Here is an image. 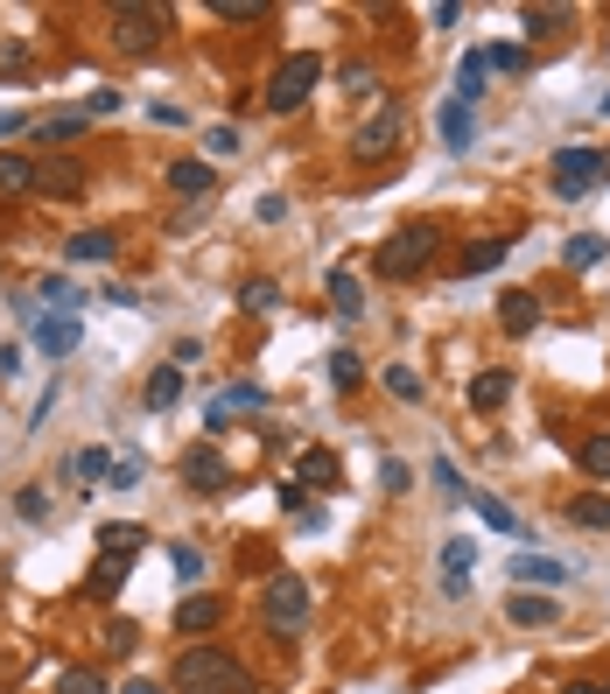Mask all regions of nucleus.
Returning <instances> with one entry per match:
<instances>
[{"instance_id":"f257e3e1","label":"nucleus","mask_w":610,"mask_h":694,"mask_svg":"<svg viewBox=\"0 0 610 694\" xmlns=\"http://www.w3.org/2000/svg\"><path fill=\"white\" fill-rule=\"evenodd\" d=\"M176 687L183 694H253V673L225 646H183L176 652Z\"/></svg>"},{"instance_id":"f03ea898","label":"nucleus","mask_w":610,"mask_h":694,"mask_svg":"<svg viewBox=\"0 0 610 694\" xmlns=\"http://www.w3.org/2000/svg\"><path fill=\"white\" fill-rule=\"evenodd\" d=\"M435 253H443V225H435V218H414V225H400L393 239L379 246L372 267H379L386 281H414V274H428Z\"/></svg>"},{"instance_id":"7ed1b4c3","label":"nucleus","mask_w":610,"mask_h":694,"mask_svg":"<svg viewBox=\"0 0 610 694\" xmlns=\"http://www.w3.org/2000/svg\"><path fill=\"white\" fill-rule=\"evenodd\" d=\"M316 85H323V56L316 50H295V56H281V71H274V85L260 91V106L266 112H295Z\"/></svg>"},{"instance_id":"20e7f679","label":"nucleus","mask_w":610,"mask_h":694,"mask_svg":"<svg viewBox=\"0 0 610 694\" xmlns=\"http://www.w3.org/2000/svg\"><path fill=\"white\" fill-rule=\"evenodd\" d=\"M260 617H266V631L295 639V631L309 625V583H302V575H274V583L260 589Z\"/></svg>"},{"instance_id":"39448f33","label":"nucleus","mask_w":610,"mask_h":694,"mask_svg":"<svg viewBox=\"0 0 610 694\" xmlns=\"http://www.w3.org/2000/svg\"><path fill=\"white\" fill-rule=\"evenodd\" d=\"M162 35H168V8H133V0L112 8V43H120L127 56H155Z\"/></svg>"},{"instance_id":"423d86ee","label":"nucleus","mask_w":610,"mask_h":694,"mask_svg":"<svg viewBox=\"0 0 610 694\" xmlns=\"http://www.w3.org/2000/svg\"><path fill=\"white\" fill-rule=\"evenodd\" d=\"M597 176H603V154L597 148H555V197L562 204H582Z\"/></svg>"},{"instance_id":"0eeeda50","label":"nucleus","mask_w":610,"mask_h":694,"mask_svg":"<svg viewBox=\"0 0 610 694\" xmlns=\"http://www.w3.org/2000/svg\"><path fill=\"white\" fill-rule=\"evenodd\" d=\"M400 133H407V112H400V106H386V112H372V120L366 127H358V141H351V154H358V162H386V154H400Z\"/></svg>"},{"instance_id":"6e6552de","label":"nucleus","mask_w":610,"mask_h":694,"mask_svg":"<svg viewBox=\"0 0 610 694\" xmlns=\"http://www.w3.org/2000/svg\"><path fill=\"white\" fill-rule=\"evenodd\" d=\"M266 408V386L260 379H239V386H225V393H211L204 400V429H232V414H260Z\"/></svg>"},{"instance_id":"1a4fd4ad","label":"nucleus","mask_w":610,"mask_h":694,"mask_svg":"<svg viewBox=\"0 0 610 694\" xmlns=\"http://www.w3.org/2000/svg\"><path fill=\"white\" fill-rule=\"evenodd\" d=\"M183 485H189V491H225V485H232V470H225V456L211 449V442L183 449Z\"/></svg>"},{"instance_id":"9d476101","label":"nucleus","mask_w":610,"mask_h":694,"mask_svg":"<svg viewBox=\"0 0 610 694\" xmlns=\"http://www.w3.org/2000/svg\"><path fill=\"white\" fill-rule=\"evenodd\" d=\"M29 337H35V351H43V358H70V351L85 344V323H78V316H43Z\"/></svg>"},{"instance_id":"9b49d317","label":"nucleus","mask_w":610,"mask_h":694,"mask_svg":"<svg viewBox=\"0 0 610 694\" xmlns=\"http://www.w3.org/2000/svg\"><path fill=\"white\" fill-rule=\"evenodd\" d=\"M85 162H70V154H50V162H43V183H35V189H43V197H56V204H70V197H85Z\"/></svg>"},{"instance_id":"f8f14e48","label":"nucleus","mask_w":610,"mask_h":694,"mask_svg":"<svg viewBox=\"0 0 610 694\" xmlns=\"http://www.w3.org/2000/svg\"><path fill=\"white\" fill-rule=\"evenodd\" d=\"M218 617H225V596L197 589V596H183V604H176V631H183V639H204V631H218Z\"/></svg>"},{"instance_id":"ddd939ff","label":"nucleus","mask_w":610,"mask_h":694,"mask_svg":"<svg viewBox=\"0 0 610 694\" xmlns=\"http://www.w3.org/2000/svg\"><path fill=\"white\" fill-rule=\"evenodd\" d=\"M505 617H512V625H526V631H541V625H555V617H562V596L512 589V596H505Z\"/></svg>"},{"instance_id":"4468645a","label":"nucleus","mask_w":610,"mask_h":694,"mask_svg":"<svg viewBox=\"0 0 610 694\" xmlns=\"http://www.w3.org/2000/svg\"><path fill=\"white\" fill-rule=\"evenodd\" d=\"M505 260H512V246H505V239H470L464 253H456V274H464V281H478V274H499Z\"/></svg>"},{"instance_id":"2eb2a0df","label":"nucleus","mask_w":610,"mask_h":694,"mask_svg":"<svg viewBox=\"0 0 610 694\" xmlns=\"http://www.w3.org/2000/svg\"><path fill=\"white\" fill-rule=\"evenodd\" d=\"M499 323H505L512 337H533V330H541V295H526V288H505V295H499Z\"/></svg>"},{"instance_id":"dca6fc26","label":"nucleus","mask_w":610,"mask_h":694,"mask_svg":"<svg viewBox=\"0 0 610 694\" xmlns=\"http://www.w3.org/2000/svg\"><path fill=\"white\" fill-rule=\"evenodd\" d=\"M127 568H133V554H99V568L85 575V596H91V604H112L120 583H127Z\"/></svg>"},{"instance_id":"f3484780","label":"nucleus","mask_w":610,"mask_h":694,"mask_svg":"<svg viewBox=\"0 0 610 694\" xmlns=\"http://www.w3.org/2000/svg\"><path fill=\"white\" fill-rule=\"evenodd\" d=\"M141 400H148V414H168V408L183 400V365H162V372H148Z\"/></svg>"},{"instance_id":"a211bd4d","label":"nucleus","mask_w":610,"mask_h":694,"mask_svg":"<svg viewBox=\"0 0 610 694\" xmlns=\"http://www.w3.org/2000/svg\"><path fill=\"white\" fill-rule=\"evenodd\" d=\"M162 183L176 189V197H204V189L218 183V169H211V162H168V169H162Z\"/></svg>"},{"instance_id":"6ab92c4d","label":"nucleus","mask_w":610,"mask_h":694,"mask_svg":"<svg viewBox=\"0 0 610 694\" xmlns=\"http://www.w3.org/2000/svg\"><path fill=\"white\" fill-rule=\"evenodd\" d=\"M112 253H120V239H112V231H78V239L64 246V260H70V267H106Z\"/></svg>"},{"instance_id":"aec40b11","label":"nucleus","mask_w":610,"mask_h":694,"mask_svg":"<svg viewBox=\"0 0 610 694\" xmlns=\"http://www.w3.org/2000/svg\"><path fill=\"white\" fill-rule=\"evenodd\" d=\"M484 91H491V64H484V50H470L464 71H456V106H478Z\"/></svg>"},{"instance_id":"412c9836","label":"nucleus","mask_w":610,"mask_h":694,"mask_svg":"<svg viewBox=\"0 0 610 694\" xmlns=\"http://www.w3.org/2000/svg\"><path fill=\"white\" fill-rule=\"evenodd\" d=\"M35 183H43V169L29 154H0V197H29Z\"/></svg>"},{"instance_id":"4be33fe9","label":"nucleus","mask_w":610,"mask_h":694,"mask_svg":"<svg viewBox=\"0 0 610 694\" xmlns=\"http://www.w3.org/2000/svg\"><path fill=\"white\" fill-rule=\"evenodd\" d=\"M435 127H443V148H449V154H464V148H470V133H478L470 106H456V99H449L443 112H435Z\"/></svg>"},{"instance_id":"5701e85b","label":"nucleus","mask_w":610,"mask_h":694,"mask_svg":"<svg viewBox=\"0 0 610 694\" xmlns=\"http://www.w3.org/2000/svg\"><path fill=\"white\" fill-rule=\"evenodd\" d=\"M512 583H568V562H555V554H520V562H512Z\"/></svg>"},{"instance_id":"b1692460","label":"nucleus","mask_w":610,"mask_h":694,"mask_svg":"<svg viewBox=\"0 0 610 694\" xmlns=\"http://www.w3.org/2000/svg\"><path fill=\"white\" fill-rule=\"evenodd\" d=\"M35 302H56V316H78V308H85V295H78V281H70V274H43V281H35Z\"/></svg>"},{"instance_id":"393cba45","label":"nucleus","mask_w":610,"mask_h":694,"mask_svg":"<svg viewBox=\"0 0 610 694\" xmlns=\"http://www.w3.org/2000/svg\"><path fill=\"white\" fill-rule=\"evenodd\" d=\"M505 400H512V372H478V379H470V408H478V414L505 408Z\"/></svg>"},{"instance_id":"a878e982","label":"nucleus","mask_w":610,"mask_h":694,"mask_svg":"<svg viewBox=\"0 0 610 694\" xmlns=\"http://www.w3.org/2000/svg\"><path fill=\"white\" fill-rule=\"evenodd\" d=\"M148 527H133V519H106L99 527V554H141Z\"/></svg>"},{"instance_id":"bb28decb","label":"nucleus","mask_w":610,"mask_h":694,"mask_svg":"<svg viewBox=\"0 0 610 694\" xmlns=\"http://www.w3.org/2000/svg\"><path fill=\"white\" fill-rule=\"evenodd\" d=\"M281 302H288V295H281V281H246V288H239V308H246V316H281Z\"/></svg>"},{"instance_id":"cd10ccee","label":"nucleus","mask_w":610,"mask_h":694,"mask_svg":"<svg viewBox=\"0 0 610 694\" xmlns=\"http://www.w3.org/2000/svg\"><path fill=\"white\" fill-rule=\"evenodd\" d=\"M295 477H302V485H316V491H337V456L330 449H302Z\"/></svg>"},{"instance_id":"c85d7f7f","label":"nucleus","mask_w":610,"mask_h":694,"mask_svg":"<svg viewBox=\"0 0 610 694\" xmlns=\"http://www.w3.org/2000/svg\"><path fill=\"white\" fill-rule=\"evenodd\" d=\"M568 519L589 533H610V498L603 491H582V498H568Z\"/></svg>"},{"instance_id":"c756f323","label":"nucleus","mask_w":610,"mask_h":694,"mask_svg":"<svg viewBox=\"0 0 610 694\" xmlns=\"http://www.w3.org/2000/svg\"><path fill=\"white\" fill-rule=\"evenodd\" d=\"M603 253H610V239H597V231H576V239H568V246H562V260H568V267H576V274H589V267H597Z\"/></svg>"},{"instance_id":"7c9ffc66","label":"nucleus","mask_w":610,"mask_h":694,"mask_svg":"<svg viewBox=\"0 0 610 694\" xmlns=\"http://www.w3.org/2000/svg\"><path fill=\"white\" fill-rule=\"evenodd\" d=\"M330 302H337V316H366V295H358V274H351V267H337V274H330Z\"/></svg>"},{"instance_id":"2f4dec72","label":"nucleus","mask_w":610,"mask_h":694,"mask_svg":"<svg viewBox=\"0 0 610 694\" xmlns=\"http://www.w3.org/2000/svg\"><path fill=\"white\" fill-rule=\"evenodd\" d=\"M470 506H478V519H484V527H499V533H526V527H520V512H512L505 498H491V491H470Z\"/></svg>"},{"instance_id":"473e14b6","label":"nucleus","mask_w":610,"mask_h":694,"mask_svg":"<svg viewBox=\"0 0 610 694\" xmlns=\"http://www.w3.org/2000/svg\"><path fill=\"white\" fill-rule=\"evenodd\" d=\"M99 477H112V456L91 442V449H78L70 456V485H99Z\"/></svg>"},{"instance_id":"72a5a7b5","label":"nucleus","mask_w":610,"mask_h":694,"mask_svg":"<svg viewBox=\"0 0 610 694\" xmlns=\"http://www.w3.org/2000/svg\"><path fill=\"white\" fill-rule=\"evenodd\" d=\"M576 463H582V477H603V485H610V429L603 435H582Z\"/></svg>"},{"instance_id":"f704fd0d","label":"nucleus","mask_w":610,"mask_h":694,"mask_svg":"<svg viewBox=\"0 0 610 694\" xmlns=\"http://www.w3.org/2000/svg\"><path fill=\"white\" fill-rule=\"evenodd\" d=\"M35 133H43V141H78V133H85V106H78V112H50V120H35Z\"/></svg>"},{"instance_id":"c9c22d12","label":"nucleus","mask_w":610,"mask_h":694,"mask_svg":"<svg viewBox=\"0 0 610 694\" xmlns=\"http://www.w3.org/2000/svg\"><path fill=\"white\" fill-rule=\"evenodd\" d=\"M239 148H246V141H239V127H211V133H204V162H211V169H218V162H232Z\"/></svg>"},{"instance_id":"e433bc0d","label":"nucleus","mask_w":610,"mask_h":694,"mask_svg":"<svg viewBox=\"0 0 610 694\" xmlns=\"http://www.w3.org/2000/svg\"><path fill=\"white\" fill-rule=\"evenodd\" d=\"M323 372H330L337 393H351V386L366 379V372H358V351H330V358H323Z\"/></svg>"},{"instance_id":"4c0bfd02","label":"nucleus","mask_w":610,"mask_h":694,"mask_svg":"<svg viewBox=\"0 0 610 694\" xmlns=\"http://www.w3.org/2000/svg\"><path fill=\"white\" fill-rule=\"evenodd\" d=\"M484 64L499 71V77H526V50H520V43H491V50H484Z\"/></svg>"},{"instance_id":"58836bf2","label":"nucleus","mask_w":610,"mask_h":694,"mask_svg":"<svg viewBox=\"0 0 610 694\" xmlns=\"http://www.w3.org/2000/svg\"><path fill=\"white\" fill-rule=\"evenodd\" d=\"M56 694H106V681L91 666H64V673H56Z\"/></svg>"},{"instance_id":"ea45409f","label":"nucleus","mask_w":610,"mask_h":694,"mask_svg":"<svg viewBox=\"0 0 610 694\" xmlns=\"http://www.w3.org/2000/svg\"><path fill=\"white\" fill-rule=\"evenodd\" d=\"M218 22H266V0H211Z\"/></svg>"},{"instance_id":"a19ab883","label":"nucleus","mask_w":610,"mask_h":694,"mask_svg":"<svg viewBox=\"0 0 610 694\" xmlns=\"http://www.w3.org/2000/svg\"><path fill=\"white\" fill-rule=\"evenodd\" d=\"M470 562H478V540H470V533H456L449 547H443V568H449V575H470Z\"/></svg>"},{"instance_id":"79ce46f5","label":"nucleus","mask_w":610,"mask_h":694,"mask_svg":"<svg viewBox=\"0 0 610 694\" xmlns=\"http://www.w3.org/2000/svg\"><path fill=\"white\" fill-rule=\"evenodd\" d=\"M379 485H386V498H400V491L414 485V470H407L400 456H379Z\"/></svg>"},{"instance_id":"37998d69","label":"nucleus","mask_w":610,"mask_h":694,"mask_svg":"<svg viewBox=\"0 0 610 694\" xmlns=\"http://www.w3.org/2000/svg\"><path fill=\"white\" fill-rule=\"evenodd\" d=\"M562 22H568V8H555V14H547V8H526V35H533V43H547Z\"/></svg>"},{"instance_id":"c03bdc74","label":"nucleus","mask_w":610,"mask_h":694,"mask_svg":"<svg viewBox=\"0 0 610 694\" xmlns=\"http://www.w3.org/2000/svg\"><path fill=\"white\" fill-rule=\"evenodd\" d=\"M386 386L400 400H422V372H407V365H386Z\"/></svg>"},{"instance_id":"a18cd8bd","label":"nucleus","mask_w":610,"mask_h":694,"mask_svg":"<svg viewBox=\"0 0 610 694\" xmlns=\"http://www.w3.org/2000/svg\"><path fill=\"white\" fill-rule=\"evenodd\" d=\"M428 477H435V485H443V498H464V470H456L449 456H435V470H428Z\"/></svg>"},{"instance_id":"49530a36","label":"nucleus","mask_w":610,"mask_h":694,"mask_svg":"<svg viewBox=\"0 0 610 694\" xmlns=\"http://www.w3.org/2000/svg\"><path fill=\"white\" fill-rule=\"evenodd\" d=\"M14 512H22V519H50V491H14Z\"/></svg>"},{"instance_id":"de8ad7c7","label":"nucleus","mask_w":610,"mask_h":694,"mask_svg":"<svg viewBox=\"0 0 610 694\" xmlns=\"http://www.w3.org/2000/svg\"><path fill=\"white\" fill-rule=\"evenodd\" d=\"M141 477H148V470H141V456H127V463H112V477H106V485H112V491H133Z\"/></svg>"},{"instance_id":"09e8293b","label":"nucleus","mask_w":610,"mask_h":694,"mask_svg":"<svg viewBox=\"0 0 610 694\" xmlns=\"http://www.w3.org/2000/svg\"><path fill=\"white\" fill-rule=\"evenodd\" d=\"M168 562H176L183 583H197V575H204V554H197V547H168Z\"/></svg>"},{"instance_id":"8fccbe9b","label":"nucleus","mask_w":610,"mask_h":694,"mask_svg":"<svg viewBox=\"0 0 610 694\" xmlns=\"http://www.w3.org/2000/svg\"><path fill=\"white\" fill-rule=\"evenodd\" d=\"M99 112H120V91H112V85H106V91H91V99H85V120H99Z\"/></svg>"},{"instance_id":"3c124183","label":"nucleus","mask_w":610,"mask_h":694,"mask_svg":"<svg viewBox=\"0 0 610 694\" xmlns=\"http://www.w3.org/2000/svg\"><path fill=\"white\" fill-rule=\"evenodd\" d=\"M253 218H260V225H281V218H288V197H260Z\"/></svg>"},{"instance_id":"603ef678","label":"nucleus","mask_w":610,"mask_h":694,"mask_svg":"<svg viewBox=\"0 0 610 694\" xmlns=\"http://www.w3.org/2000/svg\"><path fill=\"white\" fill-rule=\"evenodd\" d=\"M274 506H281V512H295V519H302V512H309V498H302V485H281V491H274Z\"/></svg>"},{"instance_id":"864d4df0","label":"nucleus","mask_w":610,"mask_h":694,"mask_svg":"<svg viewBox=\"0 0 610 694\" xmlns=\"http://www.w3.org/2000/svg\"><path fill=\"white\" fill-rule=\"evenodd\" d=\"M345 91H372V64H345Z\"/></svg>"},{"instance_id":"5fc2aeb1","label":"nucleus","mask_w":610,"mask_h":694,"mask_svg":"<svg viewBox=\"0 0 610 694\" xmlns=\"http://www.w3.org/2000/svg\"><path fill=\"white\" fill-rule=\"evenodd\" d=\"M106 652H133V625H112L106 631Z\"/></svg>"},{"instance_id":"6e6d98bb","label":"nucleus","mask_w":610,"mask_h":694,"mask_svg":"<svg viewBox=\"0 0 610 694\" xmlns=\"http://www.w3.org/2000/svg\"><path fill=\"white\" fill-rule=\"evenodd\" d=\"M22 127H35L29 112H0V133H22Z\"/></svg>"},{"instance_id":"4d7b16f0","label":"nucleus","mask_w":610,"mask_h":694,"mask_svg":"<svg viewBox=\"0 0 610 694\" xmlns=\"http://www.w3.org/2000/svg\"><path fill=\"white\" fill-rule=\"evenodd\" d=\"M562 694H610V687H597V681H568Z\"/></svg>"},{"instance_id":"13d9d810","label":"nucleus","mask_w":610,"mask_h":694,"mask_svg":"<svg viewBox=\"0 0 610 694\" xmlns=\"http://www.w3.org/2000/svg\"><path fill=\"white\" fill-rule=\"evenodd\" d=\"M120 694H162V687H155V681H127Z\"/></svg>"},{"instance_id":"bf43d9fd","label":"nucleus","mask_w":610,"mask_h":694,"mask_svg":"<svg viewBox=\"0 0 610 694\" xmlns=\"http://www.w3.org/2000/svg\"><path fill=\"white\" fill-rule=\"evenodd\" d=\"M603 120H610V91H603Z\"/></svg>"}]
</instances>
